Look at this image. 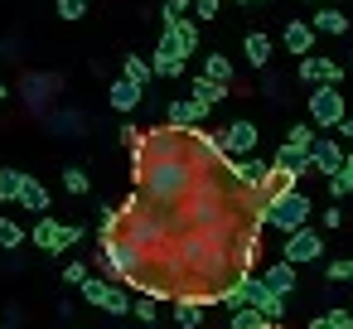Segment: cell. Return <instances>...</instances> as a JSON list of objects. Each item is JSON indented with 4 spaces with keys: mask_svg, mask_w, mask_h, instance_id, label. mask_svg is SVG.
Here are the masks:
<instances>
[{
    "mask_svg": "<svg viewBox=\"0 0 353 329\" xmlns=\"http://www.w3.org/2000/svg\"><path fill=\"white\" fill-rule=\"evenodd\" d=\"M310 213H314L310 194H300V189H281V194H271V203H266V228H276V232H295V228L310 223Z\"/></svg>",
    "mask_w": 353,
    "mask_h": 329,
    "instance_id": "1",
    "label": "cell"
},
{
    "mask_svg": "<svg viewBox=\"0 0 353 329\" xmlns=\"http://www.w3.org/2000/svg\"><path fill=\"white\" fill-rule=\"evenodd\" d=\"M310 121L319 131H339V121H343V92H339V83H319L310 92Z\"/></svg>",
    "mask_w": 353,
    "mask_h": 329,
    "instance_id": "2",
    "label": "cell"
},
{
    "mask_svg": "<svg viewBox=\"0 0 353 329\" xmlns=\"http://www.w3.org/2000/svg\"><path fill=\"white\" fill-rule=\"evenodd\" d=\"M281 257L285 261H295V266H310V261H319L324 257V237L305 223V228H295V232H285V247H281Z\"/></svg>",
    "mask_w": 353,
    "mask_h": 329,
    "instance_id": "3",
    "label": "cell"
},
{
    "mask_svg": "<svg viewBox=\"0 0 353 329\" xmlns=\"http://www.w3.org/2000/svg\"><path fill=\"white\" fill-rule=\"evenodd\" d=\"M218 146H223L232 160L252 155V150H256V121H228V126H223V136H218Z\"/></svg>",
    "mask_w": 353,
    "mask_h": 329,
    "instance_id": "4",
    "label": "cell"
},
{
    "mask_svg": "<svg viewBox=\"0 0 353 329\" xmlns=\"http://www.w3.org/2000/svg\"><path fill=\"white\" fill-rule=\"evenodd\" d=\"M242 286H247V305H256V310H266L276 324L285 319V295H276L261 276H242Z\"/></svg>",
    "mask_w": 353,
    "mask_h": 329,
    "instance_id": "5",
    "label": "cell"
},
{
    "mask_svg": "<svg viewBox=\"0 0 353 329\" xmlns=\"http://www.w3.org/2000/svg\"><path fill=\"white\" fill-rule=\"evenodd\" d=\"M343 160H348V155H343V146H339V141H329V136H319V141L310 146V165H314L324 179H329V175H339V170H343Z\"/></svg>",
    "mask_w": 353,
    "mask_h": 329,
    "instance_id": "6",
    "label": "cell"
},
{
    "mask_svg": "<svg viewBox=\"0 0 353 329\" xmlns=\"http://www.w3.org/2000/svg\"><path fill=\"white\" fill-rule=\"evenodd\" d=\"M339 78H343V68H339L334 59H319V54H305V59H300V83L319 88V83H339Z\"/></svg>",
    "mask_w": 353,
    "mask_h": 329,
    "instance_id": "7",
    "label": "cell"
},
{
    "mask_svg": "<svg viewBox=\"0 0 353 329\" xmlns=\"http://www.w3.org/2000/svg\"><path fill=\"white\" fill-rule=\"evenodd\" d=\"M203 121H208V102H199V97H179V102H170V126L194 131V126H203Z\"/></svg>",
    "mask_w": 353,
    "mask_h": 329,
    "instance_id": "8",
    "label": "cell"
},
{
    "mask_svg": "<svg viewBox=\"0 0 353 329\" xmlns=\"http://www.w3.org/2000/svg\"><path fill=\"white\" fill-rule=\"evenodd\" d=\"M261 281H266V286H271V290H276V295H290V290H295V286H300V266H295V261H285V257H281V261H271V266H266V271H261Z\"/></svg>",
    "mask_w": 353,
    "mask_h": 329,
    "instance_id": "9",
    "label": "cell"
},
{
    "mask_svg": "<svg viewBox=\"0 0 353 329\" xmlns=\"http://www.w3.org/2000/svg\"><path fill=\"white\" fill-rule=\"evenodd\" d=\"M314 34H319V30H314L310 20H290V25H285V34H281V44H285L290 54H300V59H305V54H314Z\"/></svg>",
    "mask_w": 353,
    "mask_h": 329,
    "instance_id": "10",
    "label": "cell"
},
{
    "mask_svg": "<svg viewBox=\"0 0 353 329\" xmlns=\"http://www.w3.org/2000/svg\"><path fill=\"white\" fill-rule=\"evenodd\" d=\"M271 165H276V170H285V175H295V179L314 170V165H310V150H305V146H290V141H281V150H276V160H271Z\"/></svg>",
    "mask_w": 353,
    "mask_h": 329,
    "instance_id": "11",
    "label": "cell"
},
{
    "mask_svg": "<svg viewBox=\"0 0 353 329\" xmlns=\"http://www.w3.org/2000/svg\"><path fill=\"white\" fill-rule=\"evenodd\" d=\"M242 54H247V63H252V68H266V63H271V54H276V44H271V34L252 30V34L242 39Z\"/></svg>",
    "mask_w": 353,
    "mask_h": 329,
    "instance_id": "12",
    "label": "cell"
},
{
    "mask_svg": "<svg viewBox=\"0 0 353 329\" xmlns=\"http://www.w3.org/2000/svg\"><path fill=\"white\" fill-rule=\"evenodd\" d=\"M141 92H145V88H141V83H131V78L121 73V78L112 83V92H107V97H112V107H117V112H136V107H141Z\"/></svg>",
    "mask_w": 353,
    "mask_h": 329,
    "instance_id": "13",
    "label": "cell"
},
{
    "mask_svg": "<svg viewBox=\"0 0 353 329\" xmlns=\"http://www.w3.org/2000/svg\"><path fill=\"white\" fill-rule=\"evenodd\" d=\"M34 247H39V252H49V257H59V252H63V223L39 218V223H34Z\"/></svg>",
    "mask_w": 353,
    "mask_h": 329,
    "instance_id": "14",
    "label": "cell"
},
{
    "mask_svg": "<svg viewBox=\"0 0 353 329\" xmlns=\"http://www.w3.org/2000/svg\"><path fill=\"white\" fill-rule=\"evenodd\" d=\"M20 208H30V213H49V189H44L34 175H25V184H20Z\"/></svg>",
    "mask_w": 353,
    "mask_h": 329,
    "instance_id": "15",
    "label": "cell"
},
{
    "mask_svg": "<svg viewBox=\"0 0 353 329\" xmlns=\"http://www.w3.org/2000/svg\"><path fill=\"white\" fill-rule=\"evenodd\" d=\"M310 25H314L319 34H348V15H343V10H334V6H319Z\"/></svg>",
    "mask_w": 353,
    "mask_h": 329,
    "instance_id": "16",
    "label": "cell"
},
{
    "mask_svg": "<svg viewBox=\"0 0 353 329\" xmlns=\"http://www.w3.org/2000/svg\"><path fill=\"white\" fill-rule=\"evenodd\" d=\"M189 97H199V102H208V107H213V102H223V97H228V83H213V78H203V73H199V78L189 83Z\"/></svg>",
    "mask_w": 353,
    "mask_h": 329,
    "instance_id": "17",
    "label": "cell"
},
{
    "mask_svg": "<svg viewBox=\"0 0 353 329\" xmlns=\"http://www.w3.org/2000/svg\"><path fill=\"white\" fill-rule=\"evenodd\" d=\"M78 290H83V300L97 305V310H107V300H112V281H107V276H88Z\"/></svg>",
    "mask_w": 353,
    "mask_h": 329,
    "instance_id": "18",
    "label": "cell"
},
{
    "mask_svg": "<svg viewBox=\"0 0 353 329\" xmlns=\"http://www.w3.org/2000/svg\"><path fill=\"white\" fill-rule=\"evenodd\" d=\"M276 319L266 315V310H256V305H242V310H232V329H271Z\"/></svg>",
    "mask_w": 353,
    "mask_h": 329,
    "instance_id": "19",
    "label": "cell"
},
{
    "mask_svg": "<svg viewBox=\"0 0 353 329\" xmlns=\"http://www.w3.org/2000/svg\"><path fill=\"white\" fill-rule=\"evenodd\" d=\"M203 310H208V305H199V300H179V305H174V324H179V329H199V324H203Z\"/></svg>",
    "mask_w": 353,
    "mask_h": 329,
    "instance_id": "20",
    "label": "cell"
},
{
    "mask_svg": "<svg viewBox=\"0 0 353 329\" xmlns=\"http://www.w3.org/2000/svg\"><path fill=\"white\" fill-rule=\"evenodd\" d=\"M203 78H213V83H228V88H232V63H228V54H208V59H203Z\"/></svg>",
    "mask_w": 353,
    "mask_h": 329,
    "instance_id": "21",
    "label": "cell"
},
{
    "mask_svg": "<svg viewBox=\"0 0 353 329\" xmlns=\"http://www.w3.org/2000/svg\"><path fill=\"white\" fill-rule=\"evenodd\" d=\"M20 184L25 170H0V203H20Z\"/></svg>",
    "mask_w": 353,
    "mask_h": 329,
    "instance_id": "22",
    "label": "cell"
},
{
    "mask_svg": "<svg viewBox=\"0 0 353 329\" xmlns=\"http://www.w3.org/2000/svg\"><path fill=\"white\" fill-rule=\"evenodd\" d=\"M126 78H131V83H141V88H150V78H155V63H145L141 54H126Z\"/></svg>",
    "mask_w": 353,
    "mask_h": 329,
    "instance_id": "23",
    "label": "cell"
},
{
    "mask_svg": "<svg viewBox=\"0 0 353 329\" xmlns=\"http://www.w3.org/2000/svg\"><path fill=\"white\" fill-rule=\"evenodd\" d=\"M10 247H25V228L10 223V218H0V252H10Z\"/></svg>",
    "mask_w": 353,
    "mask_h": 329,
    "instance_id": "24",
    "label": "cell"
},
{
    "mask_svg": "<svg viewBox=\"0 0 353 329\" xmlns=\"http://www.w3.org/2000/svg\"><path fill=\"white\" fill-rule=\"evenodd\" d=\"M348 319H353L348 310H324V315L310 319V329H348Z\"/></svg>",
    "mask_w": 353,
    "mask_h": 329,
    "instance_id": "25",
    "label": "cell"
},
{
    "mask_svg": "<svg viewBox=\"0 0 353 329\" xmlns=\"http://www.w3.org/2000/svg\"><path fill=\"white\" fill-rule=\"evenodd\" d=\"M63 189H68V194H88V189H92V179H88V170H78V165H68V170H63Z\"/></svg>",
    "mask_w": 353,
    "mask_h": 329,
    "instance_id": "26",
    "label": "cell"
},
{
    "mask_svg": "<svg viewBox=\"0 0 353 329\" xmlns=\"http://www.w3.org/2000/svg\"><path fill=\"white\" fill-rule=\"evenodd\" d=\"M189 10H194V0H165L160 20H165V25H179V20H189Z\"/></svg>",
    "mask_w": 353,
    "mask_h": 329,
    "instance_id": "27",
    "label": "cell"
},
{
    "mask_svg": "<svg viewBox=\"0 0 353 329\" xmlns=\"http://www.w3.org/2000/svg\"><path fill=\"white\" fill-rule=\"evenodd\" d=\"M150 63H155V78H179V73H184V59H165V54H150Z\"/></svg>",
    "mask_w": 353,
    "mask_h": 329,
    "instance_id": "28",
    "label": "cell"
},
{
    "mask_svg": "<svg viewBox=\"0 0 353 329\" xmlns=\"http://www.w3.org/2000/svg\"><path fill=\"white\" fill-rule=\"evenodd\" d=\"M285 141H290V146H305V150H310V146L319 141V136H314V121H310V126H305V121H295V126L285 131Z\"/></svg>",
    "mask_w": 353,
    "mask_h": 329,
    "instance_id": "29",
    "label": "cell"
},
{
    "mask_svg": "<svg viewBox=\"0 0 353 329\" xmlns=\"http://www.w3.org/2000/svg\"><path fill=\"white\" fill-rule=\"evenodd\" d=\"M131 305H136V300H131V295H126L121 286H112V300H107V315H112V319H117V315H131Z\"/></svg>",
    "mask_w": 353,
    "mask_h": 329,
    "instance_id": "30",
    "label": "cell"
},
{
    "mask_svg": "<svg viewBox=\"0 0 353 329\" xmlns=\"http://www.w3.org/2000/svg\"><path fill=\"white\" fill-rule=\"evenodd\" d=\"M324 276H329V281H353V257H339V261H329V266H324Z\"/></svg>",
    "mask_w": 353,
    "mask_h": 329,
    "instance_id": "31",
    "label": "cell"
},
{
    "mask_svg": "<svg viewBox=\"0 0 353 329\" xmlns=\"http://www.w3.org/2000/svg\"><path fill=\"white\" fill-rule=\"evenodd\" d=\"M83 15H88V0H59V20L73 25V20H83Z\"/></svg>",
    "mask_w": 353,
    "mask_h": 329,
    "instance_id": "32",
    "label": "cell"
},
{
    "mask_svg": "<svg viewBox=\"0 0 353 329\" xmlns=\"http://www.w3.org/2000/svg\"><path fill=\"white\" fill-rule=\"evenodd\" d=\"M329 194H334V199H348V194H353V179H348L343 170H339V175H329Z\"/></svg>",
    "mask_w": 353,
    "mask_h": 329,
    "instance_id": "33",
    "label": "cell"
},
{
    "mask_svg": "<svg viewBox=\"0 0 353 329\" xmlns=\"http://www.w3.org/2000/svg\"><path fill=\"white\" fill-rule=\"evenodd\" d=\"M131 315H136V319H145V324H155V295H141V300L131 305Z\"/></svg>",
    "mask_w": 353,
    "mask_h": 329,
    "instance_id": "34",
    "label": "cell"
},
{
    "mask_svg": "<svg viewBox=\"0 0 353 329\" xmlns=\"http://www.w3.org/2000/svg\"><path fill=\"white\" fill-rule=\"evenodd\" d=\"M63 281H68V286H83V281H88V261H68V266H63Z\"/></svg>",
    "mask_w": 353,
    "mask_h": 329,
    "instance_id": "35",
    "label": "cell"
},
{
    "mask_svg": "<svg viewBox=\"0 0 353 329\" xmlns=\"http://www.w3.org/2000/svg\"><path fill=\"white\" fill-rule=\"evenodd\" d=\"M218 10H223V0H194V15L199 20H218Z\"/></svg>",
    "mask_w": 353,
    "mask_h": 329,
    "instance_id": "36",
    "label": "cell"
},
{
    "mask_svg": "<svg viewBox=\"0 0 353 329\" xmlns=\"http://www.w3.org/2000/svg\"><path fill=\"white\" fill-rule=\"evenodd\" d=\"M319 223H324V228H343V208H324Z\"/></svg>",
    "mask_w": 353,
    "mask_h": 329,
    "instance_id": "37",
    "label": "cell"
},
{
    "mask_svg": "<svg viewBox=\"0 0 353 329\" xmlns=\"http://www.w3.org/2000/svg\"><path fill=\"white\" fill-rule=\"evenodd\" d=\"M78 237H83V228H78V223H63V247H73Z\"/></svg>",
    "mask_w": 353,
    "mask_h": 329,
    "instance_id": "38",
    "label": "cell"
},
{
    "mask_svg": "<svg viewBox=\"0 0 353 329\" xmlns=\"http://www.w3.org/2000/svg\"><path fill=\"white\" fill-rule=\"evenodd\" d=\"M339 131H343V141H353V117H343V121H339Z\"/></svg>",
    "mask_w": 353,
    "mask_h": 329,
    "instance_id": "39",
    "label": "cell"
},
{
    "mask_svg": "<svg viewBox=\"0 0 353 329\" xmlns=\"http://www.w3.org/2000/svg\"><path fill=\"white\" fill-rule=\"evenodd\" d=\"M343 175H348V179H353V150H348V160H343Z\"/></svg>",
    "mask_w": 353,
    "mask_h": 329,
    "instance_id": "40",
    "label": "cell"
},
{
    "mask_svg": "<svg viewBox=\"0 0 353 329\" xmlns=\"http://www.w3.org/2000/svg\"><path fill=\"white\" fill-rule=\"evenodd\" d=\"M232 6H256V0H232Z\"/></svg>",
    "mask_w": 353,
    "mask_h": 329,
    "instance_id": "41",
    "label": "cell"
},
{
    "mask_svg": "<svg viewBox=\"0 0 353 329\" xmlns=\"http://www.w3.org/2000/svg\"><path fill=\"white\" fill-rule=\"evenodd\" d=\"M348 329H353V319H348Z\"/></svg>",
    "mask_w": 353,
    "mask_h": 329,
    "instance_id": "42",
    "label": "cell"
},
{
    "mask_svg": "<svg viewBox=\"0 0 353 329\" xmlns=\"http://www.w3.org/2000/svg\"><path fill=\"white\" fill-rule=\"evenodd\" d=\"M310 6H314V0H310Z\"/></svg>",
    "mask_w": 353,
    "mask_h": 329,
    "instance_id": "43",
    "label": "cell"
}]
</instances>
